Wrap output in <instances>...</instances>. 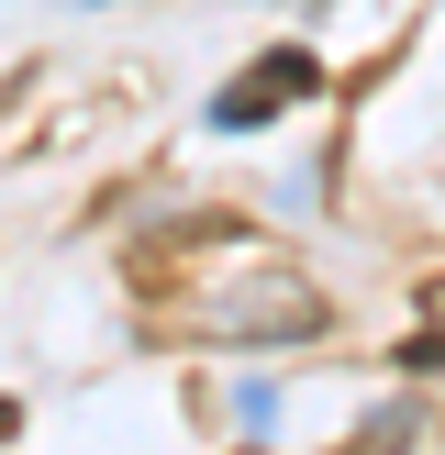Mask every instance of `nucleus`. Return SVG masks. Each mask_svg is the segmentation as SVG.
I'll return each mask as SVG.
<instances>
[{"instance_id": "1", "label": "nucleus", "mask_w": 445, "mask_h": 455, "mask_svg": "<svg viewBox=\"0 0 445 455\" xmlns=\"http://www.w3.org/2000/svg\"><path fill=\"white\" fill-rule=\"evenodd\" d=\"M312 89H323V67H312L301 44H279V56H256V67L212 100V123H222V133H256V123H279V100H312Z\"/></svg>"}]
</instances>
